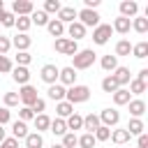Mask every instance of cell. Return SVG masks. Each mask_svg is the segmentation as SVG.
Listing matches in <instances>:
<instances>
[{
  "label": "cell",
  "instance_id": "cell-1",
  "mask_svg": "<svg viewBox=\"0 0 148 148\" xmlns=\"http://www.w3.org/2000/svg\"><path fill=\"white\" fill-rule=\"evenodd\" d=\"M95 58H97V53L92 51V49H79V53H74L72 56V69L76 72V69H88V67H92L95 65Z\"/></svg>",
  "mask_w": 148,
  "mask_h": 148
},
{
  "label": "cell",
  "instance_id": "cell-2",
  "mask_svg": "<svg viewBox=\"0 0 148 148\" xmlns=\"http://www.w3.org/2000/svg\"><path fill=\"white\" fill-rule=\"evenodd\" d=\"M88 99H90V88L83 86V83L69 86L67 92H65V102H69L72 106H74V104H83V102H88Z\"/></svg>",
  "mask_w": 148,
  "mask_h": 148
},
{
  "label": "cell",
  "instance_id": "cell-3",
  "mask_svg": "<svg viewBox=\"0 0 148 148\" xmlns=\"http://www.w3.org/2000/svg\"><path fill=\"white\" fill-rule=\"evenodd\" d=\"M53 49L58 53H62V56H74V53H79V42H72L67 37H58L53 42Z\"/></svg>",
  "mask_w": 148,
  "mask_h": 148
},
{
  "label": "cell",
  "instance_id": "cell-4",
  "mask_svg": "<svg viewBox=\"0 0 148 148\" xmlns=\"http://www.w3.org/2000/svg\"><path fill=\"white\" fill-rule=\"evenodd\" d=\"M111 35H113V30H111L109 23H99L97 28H92V42H95L97 46H104V44L111 39Z\"/></svg>",
  "mask_w": 148,
  "mask_h": 148
},
{
  "label": "cell",
  "instance_id": "cell-5",
  "mask_svg": "<svg viewBox=\"0 0 148 148\" xmlns=\"http://www.w3.org/2000/svg\"><path fill=\"white\" fill-rule=\"evenodd\" d=\"M37 97L39 95H37V88L35 86L28 83V86H21L18 88V102H21V106H32L37 102Z\"/></svg>",
  "mask_w": 148,
  "mask_h": 148
},
{
  "label": "cell",
  "instance_id": "cell-6",
  "mask_svg": "<svg viewBox=\"0 0 148 148\" xmlns=\"http://www.w3.org/2000/svg\"><path fill=\"white\" fill-rule=\"evenodd\" d=\"M97 118H99V125H104V127H109V130L120 123V113H118L116 109H102V111L97 113Z\"/></svg>",
  "mask_w": 148,
  "mask_h": 148
},
{
  "label": "cell",
  "instance_id": "cell-7",
  "mask_svg": "<svg viewBox=\"0 0 148 148\" xmlns=\"http://www.w3.org/2000/svg\"><path fill=\"white\" fill-rule=\"evenodd\" d=\"M76 21H79L83 28H88V25L97 28V25H99V14H97L95 9H81V12L76 14Z\"/></svg>",
  "mask_w": 148,
  "mask_h": 148
},
{
  "label": "cell",
  "instance_id": "cell-8",
  "mask_svg": "<svg viewBox=\"0 0 148 148\" xmlns=\"http://www.w3.org/2000/svg\"><path fill=\"white\" fill-rule=\"evenodd\" d=\"M32 12H35V5L30 0H14V5H12L14 16H30Z\"/></svg>",
  "mask_w": 148,
  "mask_h": 148
},
{
  "label": "cell",
  "instance_id": "cell-9",
  "mask_svg": "<svg viewBox=\"0 0 148 148\" xmlns=\"http://www.w3.org/2000/svg\"><path fill=\"white\" fill-rule=\"evenodd\" d=\"M58 72H60V67H56V65H44L42 72H39V79H42L46 86H53V83H58Z\"/></svg>",
  "mask_w": 148,
  "mask_h": 148
},
{
  "label": "cell",
  "instance_id": "cell-10",
  "mask_svg": "<svg viewBox=\"0 0 148 148\" xmlns=\"http://www.w3.org/2000/svg\"><path fill=\"white\" fill-rule=\"evenodd\" d=\"M12 46H14L16 51H28V49L32 46V37L25 35V32H16V35L12 37Z\"/></svg>",
  "mask_w": 148,
  "mask_h": 148
},
{
  "label": "cell",
  "instance_id": "cell-11",
  "mask_svg": "<svg viewBox=\"0 0 148 148\" xmlns=\"http://www.w3.org/2000/svg\"><path fill=\"white\" fill-rule=\"evenodd\" d=\"M76 76H79V74H76L72 67H62V69L58 72V83L65 86V88H69V86L76 83Z\"/></svg>",
  "mask_w": 148,
  "mask_h": 148
},
{
  "label": "cell",
  "instance_id": "cell-12",
  "mask_svg": "<svg viewBox=\"0 0 148 148\" xmlns=\"http://www.w3.org/2000/svg\"><path fill=\"white\" fill-rule=\"evenodd\" d=\"M136 14H139V5H136L134 0H123V2H120V16H123V18H130V21H132Z\"/></svg>",
  "mask_w": 148,
  "mask_h": 148
},
{
  "label": "cell",
  "instance_id": "cell-13",
  "mask_svg": "<svg viewBox=\"0 0 148 148\" xmlns=\"http://www.w3.org/2000/svg\"><path fill=\"white\" fill-rule=\"evenodd\" d=\"M65 32L69 35L67 39H72V42H79V39H83L86 37V28L79 23V21H74V23H69L67 28H65Z\"/></svg>",
  "mask_w": 148,
  "mask_h": 148
},
{
  "label": "cell",
  "instance_id": "cell-14",
  "mask_svg": "<svg viewBox=\"0 0 148 148\" xmlns=\"http://www.w3.org/2000/svg\"><path fill=\"white\" fill-rule=\"evenodd\" d=\"M111 76L116 79V83H118L120 88H125V86L132 81V76H130V67H120V65H118V67L111 72Z\"/></svg>",
  "mask_w": 148,
  "mask_h": 148
},
{
  "label": "cell",
  "instance_id": "cell-15",
  "mask_svg": "<svg viewBox=\"0 0 148 148\" xmlns=\"http://www.w3.org/2000/svg\"><path fill=\"white\" fill-rule=\"evenodd\" d=\"M12 79L18 83V86H28V81H30V69L28 67H14L12 69Z\"/></svg>",
  "mask_w": 148,
  "mask_h": 148
},
{
  "label": "cell",
  "instance_id": "cell-16",
  "mask_svg": "<svg viewBox=\"0 0 148 148\" xmlns=\"http://www.w3.org/2000/svg\"><path fill=\"white\" fill-rule=\"evenodd\" d=\"M65 92H67V88H65V86H60V83H53V86H49V90H46L49 99H53L56 104L65 99Z\"/></svg>",
  "mask_w": 148,
  "mask_h": 148
},
{
  "label": "cell",
  "instance_id": "cell-17",
  "mask_svg": "<svg viewBox=\"0 0 148 148\" xmlns=\"http://www.w3.org/2000/svg\"><path fill=\"white\" fill-rule=\"evenodd\" d=\"M76 9L74 7H60V12H58V21L65 25V23H74L76 21Z\"/></svg>",
  "mask_w": 148,
  "mask_h": 148
},
{
  "label": "cell",
  "instance_id": "cell-18",
  "mask_svg": "<svg viewBox=\"0 0 148 148\" xmlns=\"http://www.w3.org/2000/svg\"><path fill=\"white\" fill-rule=\"evenodd\" d=\"M130 28H132V21H130V18H123V16L113 18V25H111L113 32H118V35H127Z\"/></svg>",
  "mask_w": 148,
  "mask_h": 148
},
{
  "label": "cell",
  "instance_id": "cell-19",
  "mask_svg": "<svg viewBox=\"0 0 148 148\" xmlns=\"http://www.w3.org/2000/svg\"><path fill=\"white\" fill-rule=\"evenodd\" d=\"M65 125H67V132H76V130H83V116H79L76 111L69 116V118H65Z\"/></svg>",
  "mask_w": 148,
  "mask_h": 148
},
{
  "label": "cell",
  "instance_id": "cell-20",
  "mask_svg": "<svg viewBox=\"0 0 148 148\" xmlns=\"http://www.w3.org/2000/svg\"><path fill=\"white\" fill-rule=\"evenodd\" d=\"M46 30H49V35H51V37H56V39L65 35V25H62L58 18H49V23H46Z\"/></svg>",
  "mask_w": 148,
  "mask_h": 148
},
{
  "label": "cell",
  "instance_id": "cell-21",
  "mask_svg": "<svg viewBox=\"0 0 148 148\" xmlns=\"http://www.w3.org/2000/svg\"><path fill=\"white\" fill-rule=\"evenodd\" d=\"M111 97H113V104H116V106H125V104H130V99H132V95H130L127 88H118Z\"/></svg>",
  "mask_w": 148,
  "mask_h": 148
},
{
  "label": "cell",
  "instance_id": "cell-22",
  "mask_svg": "<svg viewBox=\"0 0 148 148\" xmlns=\"http://www.w3.org/2000/svg\"><path fill=\"white\" fill-rule=\"evenodd\" d=\"M23 141H25V148H44V136L39 132H28Z\"/></svg>",
  "mask_w": 148,
  "mask_h": 148
},
{
  "label": "cell",
  "instance_id": "cell-23",
  "mask_svg": "<svg viewBox=\"0 0 148 148\" xmlns=\"http://www.w3.org/2000/svg\"><path fill=\"white\" fill-rule=\"evenodd\" d=\"M130 113H132V118H141L143 113H146V102L143 99H130Z\"/></svg>",
  "mask_w": 148,
  "mask_h": 148
},
{
  "label": "cell",
  "instance_id": "cell-24",
  "mask_svg": "<svg viewBox=\"0 0 148 148\" xmlns=\"http://www.w3.org/2000/svg\"><path fill=\"white\" fill-rule=\"evenodd\" d=\"M125 130L130 132V136H139V134H143L146 125H143V120H141V118H132V120L127 123V127H125Z\"/></svg>",
  "mask_w": 148,
  "mask_h": 148
},
{
  "label": "cell",
  "instance_id": "cell-25",
  "mask_svg": "<svg viewBox=\"0 0 148 148\" xmlns=\"http://www.w3.org/2000/svg\"><path fill=\"white\" fill-rule=\"evenodd\" d=\"M130 139H132V136H130V132H127L125 127H120V130H113V132H111V141H113V143H118V146L130 143Z\"/></svg>",
  "mask_w": 148,
  "mask_h": 148
},
{
  "label": "cell",
  "instance_id": "cell-26",
  "mask_svg": "<svg viewBox=\"0 0 148 148\" xmlns=\"http://www.w3.org/2000/svg\"><path fill=\"white\" fill-rule=\"evenodd\" d=\"M56 113H58V118H62V120H65V118H69V116L74 113V106H72L69 102H65V99H62V102H58V104H56Z\"/></svg>",
  "mask_w": 148,
  "mask_h": 148
},
{
  "label": "cell",
  "instance_id": "cell-27",
  "mask_svg": "<svg viewBox=\"0 0 148 148\" xmlns=\"http://www.w3.org/2000/svg\"><path fill=\"white\" fill-rule=\"evenodd\" d=\"M35 120V130L42 134V132H49V125H51V118L46 116V113H39V116H35L32 118Z\"/></svg>",
  "mask_w": 148,
  "mask_h": 148
},
{
  "label": "cell",
  "instance_id": "cell-28",
  "mask_svg": "<svg viewBox=\"0 0 148 148\" xmlns=\"http://www.w3.org/2000/svg\"><path fill=\"white\" fill-rule=\"evenodd\" d=\"M97 127H99V118H97V113H88V116L83 118V130H86L88 134H92Z\"/></svg>",
  "mask_w": 148,
  "mask_h": 148
},
{
  "label": "cell",
  "instance_id": "cell-29",
  "mask_svg": "<svg viewBox=\"0 0 148 148\" xmlns=\"http://www.w3.org/2000/svg\"><path fill=\"white\" fill-rule=\"evenodd\" d=\"M49 132H53L56 136H65V134H67V125H65V120H62V118H56V120H51V125H49Z\"/></svg>",
  "mask_w": 148,
  "mask_h": 148
},
{
  "label": "cell",
  "instance_id": "cell-30",
  "mask_svg": "<svg viewBox=\"0 0 148 148\" xmlns=\"http://www.w3.org/2000/svg\"><path fill=\"white\" fill-rule=\"evenodd\" d=\"M12 136L18 141V139H25L28 136V125L23 123V120H16L14 125H12Z\"/></svg>",
  "mask_w": 148,
  "mask_h": 148
},
{
  "label": "cell",
  "instance_id": "cell-31",
  "mask_svg": "<svg viewBox=\"0 0 148 148\" xmlns=\"http://www.w3.org/2000/svg\"><path fill=\"white\" fill-rule=\"evenodd\" d=\"M28 18H30V23H32V25H44V28H46V23H49V14H44L42 9H35Z\"/></svg>",
  "mask_w": 148,
  "mask_h": 148
},
{
  "label": "cell",
  "instance_id": "cell-32",
  "mask_svg": "<svg viewBox=\"0 0 148 148\" xmlns=\"http://www.w3.org/2000/svg\"><path fill=\"white\" fill-rule=\"evenodd\" d=\"M132 30H136L139 35H146L148 32V18L146 16H134L132 18Z\"/></svg>",
  "mask_w": 148,
  "mask_h": 148
},
{
  "label": "cell",
  "instance_id": "cell-33",
  "mask_svg": "<svg viewBox=\"0 0 148 148\" xmlns=\"http://www.w3.org/2000/svg\"><path fill=\"white\" fill-rule=\"evenodd\" d=\"M99 67L104 69V72H113L116 67H118V58L116 56H102V60H99Z\"/></svg>",
  "mask_w": 148,
  "mask_h": 148
},
{
  "label": "cell",
  "instance_id": "cell-34",
  "mask_svg": "<svg viewBox=\"0 0 148 148\" xmlns=\"http://www.w3.org/2000/svg\"><path fill=\"white\" fill-rule=\"evenodd\" d=\"M132 56H134V58H139V60L148 58V42H139V44H132Z\"/></svg>",
  "mask_w": 148,
  "mask_h": 148
},
{
  "label": "cell",
  "instance_id": "cell-35",
  "mask_svg": "<svg viewBox=\"0 0 148 148\" xmlns=\"http://www.w3.org/2000/svg\"><path fill=\"white\" fill-rule=\"evenodd\" d=\"M118 88H120V86H118V83H116V79H113V76H111V74H109V76H104V79H102V90H104V92H109V95H113V92H116V90H118Z\"/></svg>",
  "mask_w": 148,
  "mask_h": 148
},
{
  "label": "cell",
  "instance_id": "cell-36",
  "mask_svg": "<svg viewBox=\"0 0 148 148\" xmlns=\"http://www.w3.org/2000/svg\"><path fill=\"white\" fill-rule=\"evenodd\" d=\"M130 53H132V44H130V39H120V42L116 44V53H113V56L118 58V56H130Z\"/></svg>",
  "mask_w": 148,
  "mask_h": 148
},
{
  "label": "cell",
  "instance_id": "cell-37",
  "mask_svg": "<svg viewBox=\"0 0 148 148\" xmlns=\"http://www.w3.org/2000/svg\"><path fill=\"white\" fill-rule=\"evenodd\" d=\"M14 60H16V65H18V67H28V65L32 62V56H30V51H16Z\"/></svg>",
  "mask_w": 148,
  "mask_h": 148
},
{
  "label": "cell",
  "instance_id": "cell-38",
  "mask_svg": "<svg viewBox=\"0 0 148 148\" xmlns=\"http://www.w3.org/2000/svg\"><path fill=\"white\" fill-rule=\"evenodd\" d=\"M127 86H130V95H143V92H146V88H148V83L136 81V79H132Z\"/></svg>",
  "mask_w": 148,
  "mask_h": 148
},
{
  "label": "cell",
  "instance_id": "cell-39",
  "mask_svg": "<svg viewBox=\"0 0 148 148\" xmlns=\"http://www.w3.org/2000/svg\"><path fill=\"white\" fill-rule=\"evenodd\" d=\"M30 25H32V23H30V18H28V16H16V21H14V28H16L18 32H25V35H28Z\"/></svg>",
  "mask_w": 148,
  "mask_h": 148
},
{
  "label": "cell",
  "instance_id": "cell-40",
  "mask_svg": "<svg viewBox=\"0 0 148 148\" xmlns=\"http://www.w3.org/2000/svg\"><path fill=\"white\" fill-rule=\"evenodd\" d=\"M92 136H95V141H109V139H111V130L104 127V125H99V127L92 132Z\"/></svg>",
  "mask_w": 148,
  "mask_h": 148
},
{
  "label": "cell",
  "instance_id": "cell-41",
  "mask_svg": "<svg viewBox=\"0 0 148 148\" xmlns=\"http://www.w3.org/2000/svg\"><path fill=\"white\" fill-rule=\"evenodd\" d=\"M95 143H97V141H95V136L86 132V134H81V136H79V143H76V146H79V148H95Z\"/></svg>",
  "mask_w": 148,
  "mask_h": 148
},
{
  "label": "cell",
  "instance_id": "cell-42",
  "mask_svg": "<svg viewBox=\"0 0 148 148\" xmlns=\"http://www.w3.org/2000/svg\"><path fill=\"white\" fill-rule=\"evenodd\" d=\"M14 21H16V16H14L12 12H7V9L0 12V25H5V28H14Z\"/></svg>",
  "mask_w": 148,
  "mask_h": 148
},
{
  "label": "cell",
  "instance_id": "cell-43",
  "mask_svg": "<svg viewBox=\"0 0 148 148\" xmlns=\"http://www.w3.org/2000/svg\"><path fill=\"white\" fill-rule=\"evenodd\" d=\"M2 106L5 109H12V106H18V92H5V97H2Z\"/></svg>",
  "mask_w": 148,
  "mask_h": 148
},
{
  "label": "cell",
  "instance_id": "cell-44",
  "mask_svg": "<svg viewBox=\"0 0 148 148\" xmlns=\"http://www.w3.org/2000/svg\"><path fill=\"white\" fill-rule=\"evenodd\" d=\"M60 7H62V5H60L58 0H46L42 12H44V14H58V12H60Z\"/></svg>",
  "mask_w": 148,
  "mask_h": 148
},
{
  "label": "cell",
  "instance_id": "cell-45",
  "mask_svg": "<svg viewBox=\"0 0 148 148\" xmlns=\"http://www.w3.org/2000/svg\"><path fill=\"white\" fill-rule=\"evenodd\" d=\"M76 143H79V136L76 134H72V132H67L65 136H62V148H76Z\"/></svg>",
  "mask_w": 148,
  "mask_h": 148
},
{
  "label": "cell",
  "instance_id": "cell-46",
  "mask_svg": "<svg viewBox=\"0 0 148 148\" xmlns=\"http://www.w3.org/2000/svg\"><path fill=\"white\" fill-rule=\"evenodd\" d=\"M12 69H14V62L7 56H0V74H9Z\"/></svg>",
  "mask_w": 148,
  "mask_h": 148
},
{
  "label": "cell",
  "instance_id": "cell-47",
  "mask_svg": "<svg viewBox=\"0 0 148 148\" xmlns=\"http://www.w3.org/2000/svg\"><path fill=\"white\" fill-rule=\"evenodd\" d=\"M32 118H35V113H32L30 106H21V109H18V120L28 123V120H32Z\"/></svg>",
  "mask_w": 148,
  "mask_h": 148
},
{
  "label": "cell",
  "instance_id": "cell-48",
  "mask_svg": "<svg viewBox=\"0 0 148 148\" xmlns=\"http://www.w3.org/2000/svg\"><path fill=\"white\" fill-rule=\"evenodd\" d=\"M9 49H12V39L7 35H0V56H7Z\"/></svg>",
  "mask_w": 148,
  "mask_h": 148
},
{
  "label": "cell",
  "instance_id": "cell-49",
  "mask_svg": "<svg viewBox=\"0 0 148 148\" xmlns=\"http://www.w3.org/2000/svg\"><path fill=\"white\" fill-rule=\"evenodd\" d=\"M30 109H32V113H35V116H39V113H44V111H46V102H44L42 97H37V102H35Z\"/></svg>",
  "mask_w": 148,
  "mask_h": 148
},
{
  "label": "cell",
  "instance_id": "cell-50",
  "mask_svg": "<svg viewBox=\"0 0 148 148\" xmlns=\"http://www.w3.org/2000/svg\"><path fill=\"white\" fill-rule=\"evenodd\" d=\"M9 120H12V111H9V109H5V106H0V125L5 127Z\"/></svg>",
  "mask_w": 148,
  "mask_h": 148
},
{
  "label": "cell",
  "instance_id": "cell-51",
  "mask_svg": "<svg viewBox=\"0 0 148 148\" xmlns=\"http://www.w3.org/2000/svg\"><path fill=\"white\" fill-rule=\"evenodd\" d=\"M0 148H18V141H16L14 136H7V139L0 143Z\"/></svg>",
  "mask_w": 148,
  "mask_h": 148
},
{
  "label": "cell",
  "instance_id": "cell-52",
  "mask_svg": "<svg viewBox=\"0 0 148 148\" xmlns=\"http://www.w3.org/2000/svg\"><path fill=\"white\" fill-rule=\"evenodd\" d=\"M136 148H148V134L146 132L136 136Z\"/></svg>",
  "mask_w": 148,
  "mask_h": 148
},
{
  "label": "cell",
  "instance_id": "cell-53",
  "mask_svg": "<svg viewBox=\"0 0 148 148\" xmlns=\"http://www.w3.org/2000/svg\"><path fill=\"white\" fill-rule=\"evenodd\" d=\"M99 0H83V9H97Z\"/></svg>",
  "mask_w": 148,
  "mask_h": 148
},
{
  "label": "cell",
  "instance_id": "cell-54",
  "mask_svg": "<svg viewBox=\"0 0 148 148\" xmlns=\"http://www.w3.org/2000/svg\"><path fill=\"white\" fill-rule=\"evenodd\" d=\"M136 81H143V83H148V69H141V72L136 74Z\"/></svg>",
  "mask_w": 148,
  "mask_h": 148
},
{
  "label": "cell",
  "instance_id": "cell-55",
  "mask_svg": "<svg viewBox=\"0 0 148 148\" xmlns=\"http://www.w3.org/2000/svg\"><path fill=\"white\" fill-rule=\"evenodd\" d=\"M5 139H7V132H5V127H2V125H0V143H2V141H5Z\"/></svg>",
  "mask_w": 148,
  "mask_h": 148
},
{
  "label": "cell",
  "instance_id": "cell-56",
  "mask_svg": "<svg viewBox=\"0 0 148 148\" xmlns=\"http://www.w3.org/2000/svg\"><path fill=\"white\" fill-rule=\"evenodd\" d=\"M2 9H5V2H2V0H0V12H2Z\"/></svg>",
  "mask_w": 148,
  "mask_h": 148
},
{
  "label": "cell",
  "instance_id": "cell-57",
  "mask_svg": "<svg viewBox=\"0 0 148 148\" xmlns=\"http://www.w3.org/2000/svg\"><path fill=\"white\" fill-rule=\"evenodd\" d=\"M51 148H62V146H60V143H53V146H51Z\"/></svg>",
  "mask_w": 148,
  "mask_h": 148
},
{
  "label": "cell",
  "instance_id": "cell-58",
  "mask_svg": "<svg viewBox=\"0 0 148 148\" xmlns=\"http://www.w3.org/2000/svg\"><path fill=\"white\" fill-rule=\"evenodd\" d=\"M76 148H79V146H76Z\"/></svg>",
  "mask_w": 148,
  "mask_h": 148
}]
</instances>
